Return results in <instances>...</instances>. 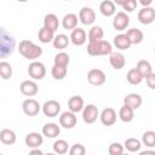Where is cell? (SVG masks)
I'll return each instance as SVG.
<instances>
[{
  "label": "cell",
  "mask_w": 155,
  "mask_h": 155,
  "mask_svg": "<svg viewBox=\"0 0 155 155\" xmlns=\"http://www.w3.org/2000/svg\"><path fill=\"white\" fill-rule=\"evenodd\" d=\"M18 52L27 59H36L42 54V48L30 40H22L18 44Z\"/></svg>",
  "instance_id": "6da1fadb"
},
{
  "label": "cell",
  "mask_w": 155,
  "mask_h": 155,
  "mask_svg": "<svg viewBox=\"0 0 155 155\" xmlns=\"http://www.w3.org/2000/svg\"><path fill=\"white\" fill-rule=\"evenodd\" d=\"M111 44L107 40H101V41H93L88 42L87 45V53L90 56H107L111 54L113 52Z\"/></svg>",
  "instance_id": "7a4b0ae2"
},
{
  "label": "cell",
  "mask_w": 155,
  "mask_h": 155,
  "mask_svg": "<svg viewBox=\"0 0 155 155\" xmlns=\"http://www.w3.org/2000/svg\"><path fill=\"white\" fill-rule=\"evenodd\" d=\"M15 39L12 35H10L5 29H1V35H0V51H1V57H6L7 54H11L13 48H15Z\"/></svg>",
  "instance_id": "3957f363"
},
{
  "label": "cell",
  "mask_w": 155,
  "mask_h": 155,
  "mask_svg": "<svg viewBox=\"0 0 155 155\" xmlns=\"http://www.w3.org/2000/svg\"><path fill=\"white\" fill-rule=\"evenodd\" d=\"M28 74L33 80H42L46 75V67L44 63L34 61L28 67Z\"/></svg>",
  "instance_id": "277c9868"
},
{
  "label": "cell",
  "mask_w": 155,
  "mask_h": 155,
  "mask_svg": "<svg viewBox=\"0 0 155 155\" xmlns=\"http://www.w3.org/2000/svg\"><path fill=\"white\" fill-rule=\"evenodd\" d=\"M105 80H107V76L104 71L98 68H93L87 73V81L93 86H101L105 82Z\"/></svg>",
  "instance_id": "5b68a950"
},
{
  "label": "cell",
  "mask_w": 155,
  "mask_h": 155,
  "mask_svg": "<svg viewBox=\"0 0 155 155\" xmlns=\"http://www.w3.org/2000/svg\"><path fill=\"white\" fill-rule=\"evenodd\" d=\"M22 109L23 113L28 116H35L39 114L40 109H42V107L39 104V102L34 98H28L22 103Z\"/></svg>",
  "instance_id": "8992f818"
},
{
  "label": "cell",
  "mask_w": 155,
  "mask_h": 155,
  "mask_svg": "<svg viewBox=\"0 0 155 155\" xmlns=\"http://www.w3.org/2000/svg\"><path fill=\"white\" fill-rule=\"evenodd\" d=\"M128 25H130V17H128V15L126 12L120 11V12H117L114 16V19H113V27H114V29L121 31V30L127 29Z\"/></svg>",
  "instance_id": "52a82bcc"
},
{
  "label": "cell",
  "mask_w": 155,
  "mask_h": 155,
  "mask_svg": "<svg viewBox=\"0 0 155 155\" xmlns=\"http://www.w3.org/2000/svg\"><path fill=\"white\" fill-rule=\"evenodd\" d=\"M42 113L47 117H54L61 113V104L54 99L46 101L42 105Z\"/></svg>",
  "instance_id": "ba28073f"
},
{
  "label": "cell",
  "mask_w": 155,
  "mask_h": 155,
  "mask_svg": "<svg viewBox=\"0 0 155 155\" xmlns=\"http://www.w3.org/2000/svg\"><path fill=\"white\" fill-rule=\"evenodd\" d=\"M138 21L142 24H151L155 21V8H153L151 6L149 7H142L138 11V16H137Z\"/></svg>",
  "instance_id": "9c48e42d"
},
{
  "label": "cell",
  "mask_w": 155,
  "mask_h": 155,
  "mask_svg": "<svg viewBox=\"0 0 155 155\" xmlns=\"http://www.w3.org/2000/svg\"><path fill=\"white\" fill-rule=\"evenodd\" d=\"M97 117H99V111L98 108L94 104H87L85 105L84 110H82V120L86 124H93Z\"/></svg>",
  "instance_id": "30bf717a"
},
{
  "label": "cell",
  "mask_w": 155,
  "mask_h": 155,
  "mask_svg": "<svg viewBox=\"0 0 155 155\" xmlns=\"http://www.w3.org/2000/svg\"><path fill=\"white\" fill-rule=\"evenodd\" d=\"M79 21L85 25H91L96 21V12L93 8L85 6L79 12Z\"/></svg>",
  "instance_id": "8fae6325"
},
{
  "label": "cell",
  "mask_w": 155,
  "mask_h": 155,
  "mask_svg": "<svg viewBox=\"0 0 155 155\" xmlns=\"http://www.w3.org/2000/svg\"><path fill=\"white\" fill-rule=\"evenodd\" d=\"M19 90H21L22 94H24L27 97H33L39 92L38 84L34 80H24V81H22V84L19 86Z\"/></svg>",
  "instance_id": "7c38bea8"
},
{
  "label": "cell",
  "mask_w": 155,
  "mask_h": 155,
  "mask_svg": "<svg viewBox=\"0 0 155 155\" xmlns=\"http://www.w3.org/2000/svg\"><path fill=\"white\" fill-rule=\"evenodd\" d=\"M116 111L113 108H104L99 114L101 122L104 126H113L116 122Z\"/></svg>",
  "instance_id": "4fadbf2b"
},
{
  "label": "cell",
  "mask_w": 155,
  "mask_h": 155,
  "mask_svg": "<svg viewBox=\"0 0 155 155\" xmlns=\"http://www.w3.org/2000/svg\"><path fill=\"white\" fill-rule=\"evenodd\" d=\"M76 116L74 113L71 111H64L59 116V125L67 130H70L73 128L75 125H76Z\"/></svg>",
  "instance_id": "5bb4252c"
},
{
  "label": "cell",
  "mask_w": 155,
  "mask_h": 155,
  "mask_svg": "<svg viewBox=\"0 0 155 155\" xmlns=\"http://www.w3.org/2000/svg\"><path fill=\"white\" fill-rule=\"evenodd\" d=\"M44 142V138L40 133L38 132H30L25 136L24 138V143L28 148H31V149H38Z\"/></svg>",
  "instance_id": "9a60e30c"
},
{
  "label": "cell",
  "mask_w": 155,
  "mask_h": 155,
  "mask_svg": "<svg viewBox=\"0 0 155 155\" xmlns=\"http://www.w3.org/2000/svg\"><path fill=\"white\" fill-rule=\"evenodd\" d=\"M87 40V34L82 28H75L74 30H71L70 34V41L75 45V46H81L86 42Z\"/></svg>",
  "instance_id": "2e32d148"
},
{
  "label": "cell",
  "mask_w": 155,
  "mask_h": 155,
  "mask_svg": "<svg viewBox=\"0 0 155 155\" xmlns=\"http://www.w3.org/2000/svg\"><path fill=\"white\" fill-rule=\"evenodd\" d=\"M85 108V104H84V98L80 97V96H73L69 98L68 101V109L69 111L76 114L79 111H82Z\"/></svg>",
  "instance_id": "e0dca14e"
},
{
  "label": "cell",
  "mask_w": 155,
  "mask_h": 155,
  "mask_svg": "<svg viewBox=\"0 0 155 155\" xmlns=\"http://www.w3.org/2000/svg\"><path fill=\"white\" fill-rule=\"evenodd\" d=\"M109 63L110 65L115 69V70H120L125 67L126 64V58L122 53L120 52H113L110 56H109Z\"/></svg>",
  "instance_id": "ac0fdd59"
},
{
  "label": "cell",
  "mask_w": 155,
  "mask_h": 155,
  "mask_svg": "<svg viewBox=\"0 0 155 155\" xmlns=\"http://www.w3.org/2000/svg\"><path fill=\"white\" fill-rule=\"evenodd\" d=\"M99 11L103 16L105 17H111L116 13V7H115V2L111 0H104L99 4Z\"/></svg>",
  "instance_id": "d6986e66"
},
{
  "label": "cell",
  "mask_w": 155,
  "mask_h": 155,
  "mask_svg": "<svg viewBox=\"0 0 155 155\" xmlns=\"http://www.w3.org/2000/svg\"><path fill=\"white\" fill-rule=\"evenodd\" d=\"M61 133V127L54 122H48L42 126V134L47 138H56Z\"/></svg>",
  "instance_id": "ffe728a7"
},
{
  "label": "cell",
  "mask_w": 155,
  "mask_h": 155,
  "mask_svg": "<svg viewBox=\"0 0 155 155\" xmlns=\"http://www.w3.org/2000/svg\"><path fill=\"white\" fill-rule=\"evenodd\" d=\"M142 96L138 94V93H128L125 98H124V104L131 107L132 109H138L140 105H142Z\"/></svg>",
  "instance_id": "44dd1931"
},
{
  "label": "cell",
  "mask_w": 155,
  "mask_h": 155,
  "mask_svg": "<svg viewBox=\"0 0 155 155\" xmlns=\"http://www.w3.org/2000/svg\"><path fill=\"white\" fill-rule=\"evenodd\" d=\"M78 21L79 17L75 13H67L62 19V25L67 30H74L75 28H78Z\"/></svg>",
  "instance_id": "7402d4cb"
},
{
  "label": "cell",
  "mask_w": 155,
  "mask_h": 155,
  "mask_svg": "<svg viewBox=\"0 0 155 155\" xmlns=\"http://www.w3.org/2000/svg\"><path fill=\"white\" fill-rule=\"evenodd\" d=\"M114 46L119 50H128L131 47V41L126 34H117L114 36Z\"/></svg>",
  "instance_id": "603a6c76"
},
{
  "label": "cell",
  "mask_w": 155,
  "mask_h": 155,
  "mask_svg": "<svg viewBox=\"0 0 155 155\" xmlns=\"http://www.w3.org/2000/svg\"><path fill=\"white\" fill-rule=\"evenodd\" d=\"M16 139H17V137H16L15 131H12L10 128H2L0 131V140H1V143L6 144V145H12V144L16 143Z\"/></svg>",
  "instance_id": "cb8c5ba5"
},
{
  "label": "cell",
  "mask_w": 155,
  "mask_h": 155,
  "mask_svg": "<svg viewBox=\"0 0 155 155\" xmlns=\"http://www.w3.org/2000/svg\"><path fill=\"white\" fill-rule=\"evenodd\" d=\"M58 25H59V21H58V17L54 15V13H47L44 18V27L51 31H56L58 29Z\"/></svg>",
  "instance_id": "d4e9b609"
},
{
  "label": "cell",
  "mask_w": 155,
  "mask_h": 155,
  "mask_svg": "<svg viewBox=\"0 0 155 155\" xmlns=\"http://www.w3.org/2000/svg\"><path fill=\"white\" fill-rule=\"evenodd\" d=\"M126 35L128 36V39H130V41H131L132 45H138V44H140V42L143 41V39H144L143 31H142L140 29H138V28H130V29L126 31Z\"/></svg>",
  "instance_id": "484cf974"
},
{
  "label": "cell",
  "mask_w": 155,
  "mask_h": 155,
  "mask_svg": "<svg viewBox=\"0 0 155 155\" xmlns=\"http://www.w3.org/2000/svg\"><path fill=\"white\" fill-rule=\"evenodd\" d=\"M119 117L124 122H131L133 120V117H134V109H132L131 107L124 104L119 110Z\"/></svg>",
  "instance_id": "4316f807"
},
{
  "label": "cell",
  "mask_w": 155,
  "mask_h": 155,
  "mask_svg": "<svg viewBox=\"0 0 155 155\" xmlns=\"http://www.w3.org/2000/svg\"><path fill=\"white\" fill-rule=\"evenodd\" d=\"M103 35H104V31H103L102 27H99V25H93V27L88 30V34H87L88 42L101 41V40H103Z\"/></svg>",
  "instance_id": "83f0119b"
},
{
  "label": "cell",
  "mask_w": 155,
  "mask_h": 155,
  "mask_svg": "<svg viewBox=\"0 0 155 155\" xmlns=\"http://www.w3.org/2000/svg\"><path fill=\"white\" fill-rule=\"evenodd\" d=\"M70 42V38H68V35L65 34H58L54 36L52 44H53V47L57 48V50H64Z\"/></svg>",
  "instance_id": "f1b7e54d"
},
{
  "label": "cell",
  "mask_w": 155,
  "mask_h": 155,
  "mask_svg": "<svg viewBox=\"0 0 155 155\" xmlns=\"http://www.w3.org/2000/svg\"><path fill=\"white\" fill-rule=\"evenodd\" d=\"M136 69L140 73V75L143 76V79H147L151 73H153V69H151V64L145 61V59H140L137 65H136Z\"/></svg>",
  "instance_id": "f546056e"
},
{
  "label": "cell",
  "mask_w": 155,
  "mask_h": 155,
  "mask_svg": "<svg viewBox=\"0 0 155 155\" xmlns=\"http://www.w3.org/2000/svg\"><path fill=\"white\" fill-rule=\"evenodd\" d=\"M126 80L128 84L131 85H139L142 81H143V76L140 75V73L136 69V68H132L127 71L126 74Z\"/></svg>",
  "instance_id": "4dcf8cb0"
},
{
  "label": "cell",
  "mask_w": 155,
  "mask_h": 155,
  "mask_svg": "<svg viewBox=\"0 0 155 155\" xmlns=\"http://www.w3.org/2000/svg\"><path fill=\"white\" fill-rule=\"evenodd\" d=\"M124 147L127 151L130 153H136V151H139L140 147H142V142L137 138H127L124 143Z\"/></svg>",
  "instance_id": "1f68e13d"
},
{
  "label": "cell",
  "mask_w": 155,
  "mask_h": 155,
  "mask_svg": "<svg viewBox=\"0 0 155 155\" xmlns=\"http://www.w3.org/2000/svg\"><path fill=\"white\" fill-rule=\"evenodd\" d=\"M38 38H39V41H41L42 44H48V42L53 41L54 33L51 31V30H48V29H46L45 27H42L39 30V33H38Z\"/></svg>",
  "instance_id": "d6a6232c"
},
{
  "label": "cell",
  "mask_w": 155,
  "mask_h": 155,
  "mask_svg": "<svg viewBox=\"0 0 155 155\" xmlns=\"http://www.w3.org/2000/svg\"><path fill=\"white\" fill-rule=\"evenodd\" d=\"M52 148H53V151H54L56 154H58V155H63V154H65V153L70 149L69 145H68V142L64 140V139H57V140L53 143Z\"/></svg>",
  "instance_id": "836d02e7"
},
{
  "label": "cell",
  "mask_w": 155,
  "mask_h": 155,
  "mask_svg": "<svg viewBox=\"0 0 155 155\" xmlns=\"http://www.w3.org/2000/svg\"><path fill=\"white\" fill-rule=\"evenodd\" d=\"M67 73H68L67 67H59V65L53 64V67L51 69V75L56 80H63L67 76Z\"/></svg>",
  "instance_id": "e575fe53"
},
{
  "label": "cell",
  "mask_w": 155,
  "mask_h": 155,
  "mask_svg": "<svg viewBox=\"0 0 155 155\" xmlns=\"http://www.w3.org/2000/svg\"><path fill=\"white\" fill-rule=\"evenodd\" d=\"M54 65H59V67H68L69 62H70V57L68 53L65 52H58L56 56H54Z\"/></svg>",
  "instance_id": "d590c367"
},
{
  "label": "cell",
  "mask_w": 155,
  "mask_h": 155,
  "mask_svg": "<svg viewBox=\"0 0 155 155\" xmlns=\"http://www.w3.org/2000/svg\"><path fill=\"white\" fill-rule=\"evenodd\" d=\"M0 75L4 80H8L12 76V67L8 62L5 61L0 62Z\"/></svg>",
  "instance_id": "8d00e7d4"
},
{
  "label": "cell",
  "mask_w": 155,
  "mask_h": 155,
  "mask_svg": "<svg viewBox=\"0 0 155 155\" xmlns=\"http://www.w3.org/2000/svg\"><path fill=\"white\" fill-rule=\"evenodd\" d=\"M144 145L153 148L155 147V131H147L143 133L142 136V140H140Z\"/></svg>",
  "instance_id": "74e56055"
},
{
  "label": "cell",
  "mask_w": 155,
  "mask_h": 155,
  "mask_svg": "<svg viewBox=\"0 0 155 155\" xmlns=\"http://www.w3.org/2000/svg\"><path fill=\"white\" fill-rule=\"evenodd\" d=\"M116 5H121L122 8L126 11V12H132L136 10L138 2L136 0H116L115 2Z\"/></svg>",
  "instance_id": "f35d334b"
},
{
  "label": "cell",
  "mask_w": 155,
  "mask_h": 155,
  "mask_svg": "<svg viewBox=\"0 0 155 155\" xmlns=\"http://www.w3.org/2000/svg\"><path fill=\"white\" fill-rule=\"evenodd\" d=\"M124 149H125L124 144H121L119 142H113L108 148V153H109V155H122Z\"/></svg>",
  "instance_id": "ab89813d"
},
{
  "label": "cell",
  "mask_w": 155,
  "mask_h": 155,
  "mask_svg": "<svg viewBox=\"0 0 155 155\" xmlns=\"http://www.w3.org/2000/svg\"><path fill=\"white\" fill-rule=\"evenodd\" d=\"M69 155H86V148L80 143L73 144L69 149Z\"/></svg>",
  "instance_id": "60d3db41"
},
{
  "label": "cell",
  "mask_w": 155,
  "mask_h": 155,
  "mask_svg": "<svg viewBox=\"0 0 155 155\" xmlns=\"http://www.w3.org/2000/svg\"><path fill=\"white\" fill-rule=\"evenodd\" d=\"M145 81H147V85H148L149 88L155 90V73H151V74L145 79Z\"/></svg>",
  "instance_id": "b9f144b4"
},
{
  "label": "cell",
  "mask_w": 155,
  "mask_h": 155,
  "mask_svg": "<svg viewBox=\"0 0 155 155\" xmlns=\"http://www.w3.org/2000/svg\"><path fill=\"white\" fill-rule=\"evenodd\" d=\"M28 155H45V154L38 148V149H31V151H30Z\"/></svg>",
  "instance_id": "7bdbcfd3"
},
{
  "label": "cell",
  "mask_w": 155,
  "mask_h": 155,
  "mask_svg": "<svg viewBox=\"0 0 155 155\" xmlns=\"http://www.w3.org/2000/svg\"><path fill=\"white\" fill-rule=\"evenodd\" d=\"M138 155H155V150H144L140 151Z\"/></svg>",
  "instance_id": "ee69618b"
},
{
  "label": "cell",
  "mask_w": 155,
  "mask_h": 155,
  "mask_svg": "<svg viewBox=\"0 0 155 155\" xmlns=\"http://www.w3.org/2000/svg\"><path fill=\"white\" fill-rule=\"evenodd\" d=\"M140 4L143 5V7H149V6L151 5V0H147V1L142 0V1H140Z\"/></svg>",
  "instance_id": "f6af8a7d"
},
{
  "label": "cell",
  "mask_w": 155,
  "mask_h": 155,
  "mask_svg": "<svg viewBox=\"0 0 155 155\" xmlns=\"http://www.w3.org/2000/svg\"><path fill=\"white\" fill-rule=\"evenodd\" d=\"M45 155H58V154H56V153H47V154H45Z\"/></svg>",
  "instance_id": "bcb514c9"
},
{
  "label": "cell",
  "mask_w": 155,
  "mask_h": 155,
  "mask_svg": "<svg viewBox=\"0 0 155 155\" xmlns=\"http://www.w3.org/2000/svg\"><path fill=\"white\" fill-rule=\"evenodd\" d=\"M122 155H130V154H125V153H124V154H122Z\"/></svg>",
  "instance_id": "7dc6e473"
},
{
  "label": "cell",
  "mask_w": 155,
  "mask_h": 155,
  "mask_svg": "<svg viewBox=\"0 0 155 155\" xmlns=\"http://www.w3.org/2000/svg\"><path fill=\"white\" fill-rule=\"evenodd\" d=\"M0 155H4V154H0Z\"/></svg>",
  "instance_id": "c3c4849f"
},
{
  "label": "cell",
  "mask_w": 155,
  "mask_h": 155,
  "mask_svg": "<svg viewBox=\"0 0 155 155\" xmlns=\"http://www.w3.org/2000/svg\"><path fill=\"white\" fill-rule=\"evenodd\" d=\"M154 52H155V48H154Z\"/></svg>",
  "instance_id": "681fc988"
}]
</instances>
